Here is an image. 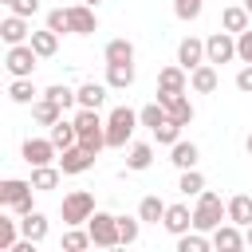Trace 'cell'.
<instances>
[{
  "mask_svg": "<svg viewBox=\"0 0 252 252\" xmlns=\"http://www.w3.org/2000/svg\"><path fill=\"white\" fill-rule=\"evenodd\" d=\"M244 240H248V248H252V224H248V228H244Z\"/></svg>",
  "mask_w": 252,
  "mask_h": 252,
  "instance_id": "cell-47",
  "label": "cell"
},
{
  "mask_svg": "<svg viewBox=\"0 0 252 252\" xmlns=\"http://www.w3.org/2000/svg\"><path fill=\"white\" fill-rule=\"evenodd\" d=\"M154 138H158L161 146H177V142H181V126H177L173 118H165V122L154 130Z\"/></svg>",
  "mask_w": 252,
  "mask_h": 252,
  "instance_id": "cell-39",
  "label": "cell"
},
{
  "mask_svg": "<svg viewBox=\"0 0 252 252\" xmlns=\"http://www.w3.org/2000/svg\"><path fill=\"white\" fill-rule=\"evenodd\" d=\"M173 252H213V236L209 232H185V236H177V248Z\"/></svg>",
  "mask_w": 252,
  "mask_h": 252,
  "instance_id": "cell-32",
  "label": "cell"
},
{
  "mask_svg": "<svg viewBox=\"0 0 252 252\" xmlns=\"http://www.w3.org/2000/svg\"><path fill=\"white\" fill-rule=\"evenodd\" d=\"M59 177H63L59 165H39V169H32V189L35 193H51L59 185Z\"/></svg>",
  "mask_w": 252,
  "mask_h": 252,
  "instance_id": "cell-26",
  "label": "cell"
},
{
  "mask_svg": "<svg viewBox=\"0 0 252 252\" xmlns=\"http://www.w3.org/2000/svg\"><path fill=\"white\" fill-rule=\"evenodd\" d=\"M244 248H248V240H244V228H240V224L224 220V224L213 232V252H244Z\"/></svg>",
  "mask_w": 252,
  "mask_h": 252,
  "instance_id": "cell-10",
  "label": "cell"
},
{
  "mask_svg": "<svg viewBox=\"0 0 252 252\" xmlns=\"http://www.w3.org/2000/svg\"><path fill=\"white\" fill-rule=\"evenodd\" d=\"M63 173H71V177H79V173H87L91 165H94V154L91 150H83V146H71V150H63L59 154V161H55Z\"/></svg>",
  "mask_w": 252,
  "mask_h": 252,
  "instance_id": "cell-12",
  "label": "cell"
},
{
  "mask_svg": "<svg viewBox=\"0 0 252 252\" xmlns=\"http://www.w3.org/2000/svg\"><path fill=\"white\" fill-rule=\"evenodd\" d=\"M87 248H94V240H91L87 228H67L63 240H59V252H87Z\"/></svg>",
  "mask_w": 252,
  "mask_h": 252,
  "instance_id": "cell-31",
  "label": "cell"
},
{
  "mask_svg": "<svg viewBox=\"0 0 252 252\" xmlns=\"http://www.w3.org/2000/svg\"><path fill=\"white\" fill-rule=\"evenodd\" d=\"M43 98H51V102H59L63 110H71V106H79V94H75L71 87H63V83H51V87L43 91Z\"/></svg>",
  "mask_w": 252,
  "mask_h": 252,
  "instance_id": "cell-36",
  "label": "cell"
},
{
  "mask_svg": "<svg viewBox=\"0 0 252 252\" xmlns=\"http://www.w3.org/2000/svg\"><path fill=\"white\" fill-rule=\"evenodd\" d=\"M79 4H91V8H98V4H102V0H79Z\"/></svg>",
  "mask_w": 252,
  "mask_h": 252,
  "instance_id": "cell-48",
  "label": "cell"
},
{
  "mask_svg": "<svg viewBox=\"0 0 252 252\" xmlns=\"http://www.w3.org/2000/svg\"><path fill=\"white\" fill-rule=\"evenodd\" d=\"M28 43H32V51H35L39 59H51V55L59 51V35H55L51 28H39V32H32V39H28Z\"/></svg>",
  "mask_w": 252,
  "mask_h": 252,
  "instance_id": "cell-23",
  "label": "cell"
},
{
  "mask_svg": "<svg viewBox=\"0 0 252 252\" xmlns=\"http://www.w3.org/2000/svg\"><path fill=\"white\" fill-rule=\"evenodd\" d=\"M177 63H181L185 71H197L201 63H209V59H205V39H197V35H185V39L177 43Z\"/></svg>",
  "mask_w": 252,
  "mask_h": 252,
  "instance_id": "cell-13",
  "label": "cell"
},
{
  "mask_svg": "<svg viewBox=\"0 0 252 252\" xmlns=\"http://www.w3.org/2000/svg\"><path fill=\"white\" fill-rule=\"evenodd\" d=\"M0 4H8V0H0Z\"/></svg>",
  "mask_w": 252,
  "mask_h": 252,
  "instance_id": "cell-51",
  "label": "cell"
},
{
  "mask_svg": "<svg viewBox=\"0 0 252 252\" xmlns=\"http://www.w3.org/2000/svg\"><path fill=\"white\" fill-rule=\"evenodd\" d=\"M0 39H4L8 47H16V43H28V39H32V28H28V20L8 12V20L0 24Z\"/></svg>",
  "mask_w": 252,
  "mask_h": 252,
  "instance_id": "cell-15",
  "label": "cell"
},
{
  "mask_svg": "<svg viewBox=\"0 0 252 252\" xmlns=\"http://www.w3.org/2000/svg\"><path fill=\"white\" fill-rule=\"evenodd\" d=\"M161 228H165L169 236H185V232H193V209H189L185 201L169 205L165 217H161Z\"/></svg>",
  "mask_w": 252,
  "mask_h": 252,
  "instance_id": "cell-9",
  "label": "cell"
},
{
  "mask_svg": "<svg viewBox=\"0 0 252 252\" xmlns=\"http://www.w3.org/2000/svg\"><path fill=\"white\" fill-rule=\"evenodd\" d=\"M55 154H59V150H55V142H51V138H28V142H24V161H28L32 169L59 161Z\"/></svg>",
  "mask_w": 252,
  "mask_h": 252,
  "instance_id": "cell-8",
  "label": "cell"
},
{
  "mask_svg": "<svg viewBox=\"0 0 252 252\" xmlns=\"http://www.w3.org/2000/svg\"><path fill=\"white\" fill-rule=\"evenodd\" d=\"M87 232H91V240H94V248H114L118 244V217L114 213H106V209H98L91 220H87Z\"/></svg>",
  "mask_w": 252,
  "mask_h": 252,
  "instance_id": "cell-5",
  "label": "cell"
},
{
  "mask_svg": "<svg viewBox=\"0 0 252 252\" xmlns=\"http://www.w3.org/2000/svg\"><path fill=\"white\" fill-rule=\"evenodd\" d=\"M87 252H91V248H87Z\"/></svg>",
  "mask_w": 252,
  "mask_h": 252,
  "instance_id": "cell-52",
  "label": "cell"
},
{
  "mask_svg": "<svg viewBox=\"0 0 252 252\" xmlns=\"http://www.w3.org/2000/svg\"><path fill=\"white\" fill-rule=\"evenodd\" d=\"M177 193H181V197H201V193H205V173H201V169H181Z\"/></svg>",
  "mask_w": 252,
  "mask_h": 252,
  "instance_id": "cell-30",
  "label": "cell"
},
{
  "mask_svg": "<svg viewBox=\"0 0 252 252\" xmlns=\"http://www.w3.org/2000/svg\"><path fill=\"white\" fill-rule=\"evenodd\" d=\"M8 252H35V240H28V236H20V240H16V244H12Z\"/></svg>",
  "mask_w": 252,
  "mask_h": 252,
  "instance_id": "cell-45",
  "label": "cell"
},
{
  "mask_svg": "<svg viewBox=\"0 0 252 252\" xmlns=\"http://www.w3.org/2000/svg\"><path fill=\"white\" fill-rule=\"evenodd\" d=\"M244 8H248V16H252V0H244Z\"/></svg>",
  "mask_w": 252,
  "mask_h": 252,
  "instance_id": "cell-50",
  "label": "cell"
},
{
  "mask_svg": "<svg viewBox=\"0 0 252 252\" xmlns=\"http://www.w3.org/2000/svg\"><path fill=\"white\" fill-rule=\"evenodd\" d=\"M106 252H130V244H114V248H106Z\"/></svg>",
  "mask_w": 252,
  "mask_h": 252,
  "instance_id": "cell-46",
  "label": "cell"
},
{
  "mask_svg": "<svg viewBox=\"0 0 252 252\" xmlns=\"http://www.w3.org/2000/svg\"><path fill=\"white\" fill-rule=\"evenodd\" d=\"M165 118H169V110H165L161 102H150V106H142V110H138V122H142V126H146L150 134H154V130H158V126H161Z\"/></svg>",
  "mask_w": 252,
  "mask_h": 252,
  "instance_id": "cell-35",
  "label": "cell"
},
{
  "mask_svg": "<svg viewBox=\"0 0 252 252\" xmlns=\"http://www.w3.org/2000/svg\"><path fill=\"white\" fill-rule=\"evenodd\" d=\"M165 110H169V118H173L177 126H189V122H193V114H197V110H193V102H189V94L169 98V102H165Z\"/></svg>",
  "mask_w": 252,
  "mask_h": 252,
  "instance_id": "cell-34",
  "label": "cell"
},
{
  "mask_svg": "<svg viewBox=\"0 0 252 252\" xmlns=\"http://www.w3.org/2000/svg\"><path fill=\"white\" fill-rule=\"evenodd\" d=\"M138 126H142V122H138V110L114 106V110L106 114V146H110V150H126V142L134 138Z\"/></svg>",
  "mask_w": 252,
  "mask_h": 252,
  "instance_id": "cell-2",
  "label": "cell"
},
{
  "mask_svg": "<svg viewBox=\"0 0 252 252\" xmlns=\"http://www.w3.org/2000/svg\"><path fill=\"white\" fill-rule=\"evenodd\" d=\"M150 165H154V146H150V142H134V146L126 150V169L142 173V169H150Z\"/></svg>",
  "mask_w": 252,
  "mask_h": 252,
  "instance_id": "cell-24",
  "label": "cell"
},
{
  "mask_svg": "<svg viewBox=\"0 0 252 252\" xmlns=\"http://www.w3.org/2000/svg\"><path fill=\"white\" fill-rule=\"evenodd\" d=\"M35 63H39V55L32 51V43H16V47L4 51V67H8L12 79H32Z\"/></svg>",
  "mask_w": 252,
  "mask_h": 252,
  "instance_id": "cell-6",
  "label": "cell"
},
{
  "mask_svg": "<svg viewBox=\"0 0 252 252\" xmlns=\"http://www.w3.org/2000/svg\"><path fill=\"white\" fill-rule=\"evenodd\" d=\"M217 87H220V75H217L213 63H201L197 71H189V91H197V94H213Z\"/></svg>",
  "mask_w": 252,
  "mask_h": 252,
  "instance_id": "cell-16",
  "label": "cell"
},
{
  "mask_svg": "<svg viewBox=\"0 0 252 252\" xmlns=\"http://www.w3.org/2000/svg\"><path fill=\"white\" fill-rule=\"evenodd\" d=\"M236 91H240V94H252V63H244V67L236 71Z\"/></svg>",
  "mask_w": 252,
  "mask_h": 252,
  "instance_id": "cell-44",
  "label": "cell"
},
{
  "mask_svg": "<svg viewBox=\"0 0 252 252\" xmlns=\"http://www.w3.org/2000/svg\"><path fill=\"white\" fill-rule=\"evenodd\" d=\"M47 138L55 142V150L63 154V150H71V146H79V130H75V122L71 118H59L51 130H47Z\"/></svg>",
  "mask_w": 252,
  "mask_h": 252,
  "instance_id": "cell-20",
  "label": "cell"
},
{
  "mask_svg": "<svg viewBox=\"0 0 252 252\" xmlns=\"http://www.w3.org/2000/svg\"><path fill=\"white\" fill-rule=\"evenodd\" d=\"M102 59L106 63H134V43L130 39H110L102 47Z\"/></svg>",
  "mask_w": 252,
  "mask_h": 252,
  "instance_id": "cell-33",
  "label": "cell"
},
{
  "mask_svg": "<svg viewBox=\"0 0 252 252\" xmlns=\"http://www.w3.org/2000/svg\"><path fill=\"white\" fill-rule=\"evenodd\" d=\"M94 213H98V209H94V197H91L87 189H71V193L63 197V205H59V217H63V224H67V228L87 224Z\"/></svg>",
  "mask_w": 252,
  "mask_h": 252,
  "instance_id": "cell-3",
  "label": "cell"
},
{
  "mask_svg": "<svg viewBox=\"0 0 252 252\" xmlns=\"http://www.w3.org/2000/svg\"><path fill=\"white\" fill-rule=\"evenodd\" d=\"M59 118H63V106H59V102H51V98H43V94L32 102V122H35V126H47V130H51Z\"/></svg>",
  "mask_w": 252,
  "mask_h": 252,
  "instance_id": "cell-17",
  "label": "cell"
},
{
  "mask_svg": "<svg viewBox=\"0 0 252 252\" xmlns=\"http://www.w3.org/2000/svg\"><path fill=\"white\" fill-rule=\"evenodd\" d=\"M165 209H169V205H165V201H161L158 193H150V197H142V201H138V217H142L146 224H161Z\"/></svg>",
  "mask_w": 252,
  "mask_h": 252,
  "instance_id": "cell-27",
  "label": "cell"
},
{
  "mask_svg": "<svg viewBox=\"0 0 252 252\" xmlns=\"http://www.w3.org/2000/svg\"><path fill=\"white\" fill-rule=\"evenodd\" d=\"M244 150H248V158H252V134H248V142H244Z\"/></svg>",
  "mask_w": 252,
  "mask_h": 252,
  "instance_id": "cell-49",
  "label": "cell"
},
{
  "mask_svg": "<svg viewBox=\"0 0 252 252\" xmlns=\"http://www.w3.org/2000/svg\"><path fill=\"white\" fill-rule=\"evenodd\" d=\"M47 228H51V224H47V217H43L39 209H35V213H28V217H20V232H24L28 240H35V244L47 236Z\"/></svg>",
  "mask_w": 252,
  "mask_h": 252,
  "instance_id": "cell-28",
  "label": "cell"
},
{
  "mask_svg": "<svg viewBox=\"0 0 252 252\" xmlns=\"http://www.w3.org/2000/svg\"><path fill=\"white\" fill-rule=\"evenodd\" d=\"M20 217H0V252H8L16 240H20Z\"/></svg>",
  "mask_w": 252,
  "mask_h": 252,
  "instance_id": "cell-37",
  "label": "cell"
},
{
  "mask_svg": "<svg viewBox=\"0 0 252 252\" xmlns=\"http://www.w3.org/2000/svg\"><path fill=\"white\" fill-rule=\"evenodd\" d=\"M224 220H228V201H220L213 189H205V193L197 197V205H193V228L213 236Z\"/></svg>",
  "mask_w": 252,
  "mask_h": 252,
  "instance_id": "cell-1",
  "label": "cell"
},
{
  "mask_svg": "<svg viewBox=\"0 0 252 252\" xmlns=\"http://www.w3.org/2000/svg\"><path fill=\"white\" fill-rule=\"evenodd\" d=\"M8 98H12L16 106H32V102L39 98V91H35V83H32V79H12V87H8Z\"/></svg>",
  "mask_w": 252,
  "mask_h": 252,
  "instance_id": "cell-29",
  "label": "cell"
},
{
  "mask_svg": "<svg viewBox=\"0 0 252 252\" xmlns=\"http://www.w3.org/2000/svg\"><path fill=\"white\" fill-rule=\"evenodd\" d=\"M47 28H51L55 35L71 32V24H67V8H51V12H47Z\"/></svg>",
  "mask_w": 252,
  "mask_h": 252,
  "instance_id": "cell-41",
  "label": "cell"
},
{
  "mask_svg": "<svg viewBox=\"0 0 252 252\" xmlns=\"http://www.w3.org/2000/svg\"><path fill=\"white\" fill-rule=\"evenodd\" d=\"M185 91H189V71H185L181 63H169V67L158 71V102H161V106H165L169 98L185 94Z\"/></svg>",
  "mask_w": 252,
  "mask_h": 252,
  "instance_id": "cell-4",
  "label": "cell"
},
{
  "mask_svg": "<svg viewBox=\"0 0 252 252\" xmlns=\"http://www.w3.org/2000/svg\"><path fill=\"white\" fill-rule=\"evenodd\" d=\"M197 158H201V150H197L193 142H177V146H169V161H173L177 169H197Z\"/></svg>",
  "mask_w": 252,
  "mask_h": 252,
  "instance_id": "cell-25",
  "label": "cell"
},
{
  "mask_svg": "<svg viewBox=\"0 0 252 252\" xmlns=\"http://www.w3.org/2000/svg\"><path fill=\"white\" fill-rule=\"evenodd\" d=\"M8 12H12V16H24V20H32V16L39 12V0H8Z\"/></svg>",
  "mask_w": 252,
  "mask_h": 252,
  "instance_id": "cell-42",
  "label": "cell"
},
{
  "mask_svg": "<svg viewBox=\"0 0 252 252\" xmlns=\"http://www.w3.org/2000/svg\"><path fill=\"white\" fill-rule=\"evenodd\" d=\"M28 197H32V181H24V177H8V181L0 185V205H4V209L24 205Z\"/></svg>",
  "mask_w": 252,
  "mask_h": 252,
  "instance_id": "cell-14",
  "label": "cell"
},
{
  "mask_svg": "<svg viewBox=\"0 0 252 252\" xmlns=\"http://www.w3.org/2000/svg\"><path fill=\"white\" fill-rule=\"evenodd\" d=\"M201 8H205V0H173V16H177V20H185V24H189V20H197V16H201Z\"/></svg>",
  "mask_w": 252,
  "mask_h": 252,
  "instance_id": "cell-40",
  "label": "cell"
},
{
  "mask_svg": "<svg viewBox=\"0 0 252 252\" xmlns=\"http://www.w3.org/2000/svg\"><path fill=\"white\" fill-rule=\"evenodd\" d=\"M67 24H71V35H94L98 32V16L91 4H71L67 8Z\"/></svg>",
  "mask_w": 252,
  "mask_h": 252,
  "instance_id": "cell-11",
  "label": "cell"
},
{
  "mask_svg": "<svg viewBox=\"0 0 252 252\" xmlns=\"http://www.w3.org/2000/svg\"><path fill=\"white\" fill-rule=\"evenodd\" d=\"M248 20H252V16H248V8H244V4H228V8L220 12V28H224V32H232V35L248 32V28H252Z\"/></svg>",
  "mask_w": 252,
  "mask_h": 252,
  "instance_id": "cell-18",
  "label": "cell"
},
{
  "mask_svg": "<svg viewBox=\"0 0 252 252\" xmlns=\"http://www.w3.org/2000/svg\"><path fill=\"white\" fill-rule=\"evenodd\" d=\"M106 91H110L106 83H94V79L83 83V87L75 91V94H79V110H98V106L106 102Z\"/></svg>",
  "mask_w": 252,
  "mask_h": 252,
  "instance_id": "cell-19",
  "label": "cell"
},
{
  "mask_svg": "<svg viewBox=\"0 0 252 252\" xmlns=\"http://www.w3.org/2000/svg\"><path fill=\"white\" fill-rule=\"evenodd\" d=\"M236 59L240 63H252V28L236 35Z\"/></svg>",
  "mask_w": 252,
  "mask_h": 252,
  "instance_id": "cell-43",
  "label": "cell"
},
{
  "mask_svg": "<svg viewBox=\"0 0 252 252\" xmlns=\"http://www.w3.org/2000/svg\"><path fill=\"white\" fill-rule=\"evenodd\" d=\"M205 59H209L213 67L232 63V59H236V35H232V32H213V35L205 39Z\"/></svg>",
  "mask_w": 252,
  "mask_h": 252,
  "instance_id": "cell-7",
  "label": "cell"
},
{
  "mask_svg": "<svg viewBox=\"0 0 252 252\" xmlns=\"http://www.w3.org/2000/svg\"><path fill=\"white\" fill-rule=\"evenodd\" d=\"M106 87L110 91H130L134 87V63H106Z\"/></svg>",
  "mask_w": 252,
  "mask_h": 252,
  "instance_id": "cell-21",
  "label": "cell"
},
{
  "mask_svg": "<svg viewBox=\"0 0 252 252\" xmlns=\"http://www.w3.org/2000/svg\"><path fill=\"white\" fill-rule=\"evenodd\" d=\"M142 232V217H118V244H134Z\"/></svg>",
  "mask_w": 252,
  "mask_h": 252,
  "instance_id": "cell-38",
  "label": "cell"
},
{
  "mask_svg": "<svg viewBox=\"0 0 252 252\" xmlns=\"http://www.w3.org/2000/svg\"><path fill=\"white\" fill-rule=\"evenodd\" d=\"M228 220L240 224V228L252 224V193H236V197H228Z\"/></svg>",
  "mask_w": 252,
  "mask_h": 252,
  "instance_id": "cell-22",
  "label": "cell"
}]
</instances>
